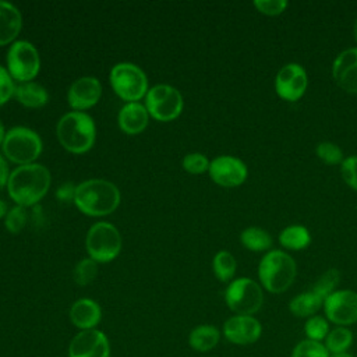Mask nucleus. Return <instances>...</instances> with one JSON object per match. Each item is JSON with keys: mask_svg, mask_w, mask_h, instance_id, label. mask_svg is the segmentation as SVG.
Listing matches in <instances>:
<instances>
[{"mask_svg": "<svg viewBox=\"0 0 357 357\" xmlns=\"http://www.w3.org/2000/svg\"><path fill=\"white\" fill-rule=\"evenodd\" d=\"M52 176L40 163H29L15 167L8 177L7 190L10 198L21 206L38 204L49 191Z\"/></svg>", "mask_w": 357, "mask_h": 357, "instance_id": "1", "label": "nucleus"}, {"mask_svg": "<svg viewBox=\"0 0 357 357\" xmlns=\"http://www.w3.org/2000/svg\"><path fill=\"white\" fill-rule=\"evenodd\" d=\"M120 191L116 184L105 178H89L77 185L74 204L88 216H106L120 205Z\"/></svg>", "mask_w": 357, "mask_h": 357, "instance_id": "2", "label": "nucleus"}, {"mask_svg": "<svg viewBox=\"0 0 357 357\" xmlns=\"http://www.w3.org/2000/svg\"><path fill=\"white\" fill-rule=\"evenodd\" d=\"M297 275L293 257L283 250H271L264 254L258 264V279L264 290L280 294L290 289Z\"/></svg>", "mask_w": 357, "mask_h": 357, "instance_id": "3", "label": "nucleus"}, {"mask_svg": "<svg viewBox=\"0 0 357 357\" xmlns=\"http://www.w3.org/2000/svg\"><path fill=\"white\" fill-rule=\"evenodd\" d=\"M56 135L66 151L85 153L95 144L96 127L89 114L84 112H68L59 120Z\"/></svg>", "mask_w": 357, "mask_h": 357, "instance_id": "4", "label": "nucleus"}, {"mask_svg": "<svg viewBox=\"0 0 357 357\" xmlns=\"http://www.w3.org/2000/svg\"><path fill=\"white\" fill-rule=\"evenodd\" d=\"M42 149L43 144L39 134L28 127L10 128L1 145L4 156L18 166L35 163Z\"/></svg>", "mask_w": 357, "mask_h": 357, "instance_id": "5", "label": "nucleus"}, {"mask_svg": "<svg viewBox=\"0 0 357 357\" xmlns=\"http://www.w3.org/2000/svg\"><path fill=\"white\" fill-rule=\"evenodd\" d=\"M225 301L236 315H254L264 304V289L251 278H237L227 284Z\"/></svg>", "mask_w": 357, "mask_h": 357, "instance_id": "6", "label": "nucleus"}, {"mask_svg": "<svg viewBox=\"0 0 357 357\" xmlns=\"http://www.w3.org/2000/svg\"><path fill=\"white\" fill-rule=\"evenodd\" d=\"M110 85L114 93L127 103L138 102L148 92V78L141 67L132 63H117L110 70Z\"/></svg>", "mask_w": 357, "mask_h": 357, "instance_id": "7", "label": "nucleus"}, {"mask_svg": "<svg viewBox=\"0 0 357 357\" xmlns=\"http://www.w3.org/2000/svg\"><path fill=\"white\" fill-rule=\"evenodd\" d=\"M86 252L95 262H110L121 250V236L117 227L109 222H96L85 237Z\"/></svg>", "mask_w": 357, "mask_h": 357, "instance_id": "8", "label": "nucleus"}, {"mask_svg": "<svg viewBox=\"0 0 357 357\" xmlns=\"http://www.w3.org/2000/svg\"><path fill=\"white\" fill-rule=\"evenodd\" d=\"M6 63L10 77L20 84L32 81L40 70L39 52L28 40H15L10 45Z\"/></svg>", "mask_w": 357, "mask_h": 357, "instance_id": "9", "label": "nucleus"}, {"mask_svg": "<svg viewBox=\"0 0 357 357\" xmlns=\"http://www.w3.org/2000/svg\"><path fill=\"white\" fill-rule=\"evenodd\" d=\"M184 100L178 89L169 84H158L148 89L145 107L151 117L158 121H172L183 112Z\"/></svg>", "mask_w": 357, "mask_h": 357, "instance_id": "10", "label": "nucleus"}, {"mask_svg": "<svg viewBox=\"0 0 357 357\" xmlns=\"http://www.w3.org/2000/svg\"><path fill=\"white\" fill-rule=\"evenodd\" d=\"M324 315L335 326L357 324V291L350 289L335 290L324 301Z\"/></svg>", "mask_w": 357, "mask_h": 357, "instance_id": "11", "label": "nucleus"}, {"mask_svg": "<svg viewBox=\"0 0 357 357\" xmlns=\"http://www.w3.org/2000/svg\"><path fill=\"white\" fill-rule=\"evenodd\" d=\"M276 95L286 102L300 100L308 86V75L298 63H287L275 75L273 81Z\"/></svg>", "mask_w": 357, "mask_h": 357, "instance_id": "12", "label": "nucleus"}, {"mask_svg": "<svg viewBox=\"0 0 357 357\" xmlns=\"http://www.w3.org/2000/svg\"><path fill=\"white\" fill-rule=\"evenodd\" d=\"M211 180L225 188H233L241 185L248 176L247 165L231 155H220L211 160L209 165Z\"/></svg>", "mask_w": 357, "mask_h": 357, "instance_id": "13", "label": "nucleus"}, {"mask_svg": "<svg viewBox=\"0 0 357 357\" xmlns=\"http://www.w3.org/2000/svg\"><path fill=\"white\" fill-rule=\"evenodd\" d=\"M227 342L237 346H248L259 340L262 325L254 315H231L222 328Z\"/></svg>", "mask_w": 357, "mask_h": 357, "instance_id": "14", "label": "nucleus"}, {"mask_svg": "<svg viewBox=\"0 0 357 357\" xmlns=\"http://www.w3.org/2000/svg\"><path fill=\"white\" fill-rule=\"evenodd\" d=\"M68 357H110L109 339L96 328L79 331L68 344Z\"/></svg>", "mask_w": 357, "mask_h": 357, "instance_id": "15", "label": "nucleus"}, {"mask_svg": "<svg viewBox=\"0 0 357 357\" xmlns=\"http://www.w3.org/2000/svg\"><path fill=\"white\" fill-rule=\"evenodd\" d=\"M102 95V84L98 78L86 75L77 78L67 91V102L74 112H84L95 106Z\"/></svg>", "mask_w": 357, "mask_h": 357, "instance_id": "16", "label": "nucleus"}, {"mask_svg": "<svg viewBox=\"0 0 357 357\" xmlns=\"http://www.w3.org/2000/svg\"><path fill=\"white\" fill-rule=\"evenodd\" d=\"M335 84L349 93H357V47L340 52L332 63Z\"/></svg>", "mask_w": 357, "mask_h": 357, "instance_id": "17", "label": "nucleus"}, {"mask_svg": "<svg viewBox=\"0 0 357 357\" xmlns=\"http://www.w3.org/2000/svg\"><path fill=\"white\" fill-rule=\"evenodd\" d=\"M117 123L123 132L137 135L146 128L149 123V113L145 105H141L139 102L126 103L119 112Z\"/></svg>", "mask_w": 357, "mask_h": 357, "instance_id": "18", "label": "nucleus"}, {"mask_svg": "<svg viewBox=\"0 0 357 357\" xmlns=\"http://www.w3.org/2000/svg\"><path fill=\"white\" fill-rule=\"evenodd\" d=\"M70 321L81 331L95 329L100 322L102 310L100 305L92 298H79L70 308Z\"/></svg>", "mask_w": 357, "mask_h": 357, "instance_id": "19", "label": "nucleus"}, {"mask_svg": "<svg viewBox=\"0 0 357 357\" xmlns=\"http://www.w3.org/2000/svg\"><path fill=\"white\" fill-rule=\"evenodd\" d=\"M22 28V17L20 10L8 3L0 0V46L13 45Z\"/></svg>", "mask_w": 357, "mask_h": 357, "instance_id": "20", "label": "nucleus"}, {"mask_svg": "<svg viewBox=\"0 0 357 357\" xmlns=\"http://www.w3.org/2000/svg\"><path fill=\"white\" fill-rule=\"evenodd\" d=\"M14 98L25 107L38 109L47 103L49 93L46 88L38 82H21L15 86Z\"/></svg>", "mask_w": 357, "mask_h": 357, "instance_id": "21", "label": "nucleus"}, {"mask_svg": "<svg viewBox=\"0 0 357 357\" xmlns=\"http://www.w3.org/2000/svg\"><path fill=\"white\" fill-rule=\"evenodd\" d=\"M220 340V331L215 325L202 324L195 326L188 335V344L198 353L211 351Z\"/></svg>", "mask_w": 357, "mask_h": 357, "instance_id": "22", "label": "nucleus"}, {"mask_svg": "<svg viewBox=\"0 0 357 357\" xmlns=\"http://www.w3.org/2000/svg\"><path fill=\"white\" fill-rule=\"evenodd\" d=\"M324 298L311 289L294 296L289 303V311L297 318H310L324 307Z\"/></svg>", "mask_w": 357, "mask_h": 357, "instance_id": "23", "label": "nucleus"}, {"mask_svg": "<svg viewBox=\"0 0 357 357\" xmlns=\"http://www.w3.org/2000/svg\"><path fill=\"white\" fill-rule=\"evenodd\" d=\"M279 243L284 250L301 251L311 244V233L303 225H289L279 233Z\"/></svg>", "mask_w": 357, "mask_h": 357, "instance_id": "24", "label": "nucleus"}, {"mask_svg": "<svg viewBox=\"0 0 357 357\" xmlns=\"http://www.w3.org/2000/svg\"><path fill=\"white\" fill-rule=\"evenodd\" d=\"M240 243L243 244L244 248L254 251V252H264V251H271L273 240L269 231H266L262 227L257 226H250L245 227L240 233Z\"/></svg>", "mask_w": 357, "mask_h": 357, "instance_id": "25", "label": "nucleus"}, {"mask_svg": "<svg viewBox=\"0 0 357 357\" xmlns=\"http://www.w3.org/2000/svg\"><path fill=\"white\" fill-rule=\"evenodd\" d=\"M354 340V335L350 328L347 326H335L329 331L328 336L324 340V344L326 350L331 354L349 351Z\"/></svg>", "mask_w": 357, "mask_h": 357, "instance_id": "26", "label": "nucleus"}, {"mask_svg": "<svg viewBox=\"0 0 357 357\" xmlns=\"http://www.w3.org/2000/svg\"><path fill=\"white\" fill-rule=\"evenodd\" d=\"M236 269H237V262L231 252L222 250L215 254L212 259V271L218 280L230 283L236 275Z\"/></svg>", "mask_w": 357, "mask_h": 357, "instance_id": "27", "label": "nucleus"}, {"mask_svg": "<svg viewBox=\"0 0 357 357\" xmlns=\"http://www.w3.org/2000/svg\"><path fill=\"white\" fill-rule=\"evenodd\" d=\"M329 321L325 318V315H312L305 319L304 324V333L305 339L314 340V342H321L324 343L325 337L328 336L331 326Z\"/></svg>", "mask_w": 357, "mask_h": 357, "instance_id": "28", "label": "nucleus"}, {"mask_svg": "<svg viewBox=\"0 0 357 357\" xmlns=\"http://www.w3.org/2000/svg\"><path fill=\"white\" fill-rule=\"evenodd\" d=\"M339 280H340V272L336 268H331L318 278V280L312 284L311 290L325 300L329 294H332L336 290Z\"/></svg>", "mask_w": 357, "mask_h": 357, "instance_id": "29", "label": "nucleus"}, {"mask_svg": "<svg viewBox=\"0 0 357 357\" xmlns=\"http://www.w3.org/2000/svg\"><path fill=\"white\" fill-rule=\"evenodd\" d=\"M315 153L321 162H324L325 165H329V166L342 165V162L344 160L343 151L340 149V146L337 144H335L332 141L318 142L315 146Z\"/></svg>", "mask_w": 357, "mask_h": 357, "instance_id": "30", "label": "nucleus"}, {"mask_svg": "<svg viewBox=\"0 0 357 357\" xmlns=\"http://www.w3.org/2000/svg\"><path fill=\"white\" fill-rule=\"evenodd\" d=\"M290 357H331V353L324 343L304 339L293 347Z\"/></svg>", "mask_w": 357, "mask_h": 357, "instance_id": "31", "label": "nucleus"}, {"mask_svg": "<svg viewBox=\"0 0 357 357\" xmlns=\"http://www.w3.org/2000/svg\"><path fill=\"white\" fill-rule=\"evenodd\" d=\"M98 275V262H95L91 258H84L81 259L73 271V278L74 282L79 286H86L89 284Z\"/></svg>", "mask_w": 357, "mask_h": 357, "instance_id": "32", "label": "nucleus"}, {"mask_svg": "<svg viewBox=\"0 0 357 357\" xmlns=\"http://www.w3.org/2000/svg\"><path fill=\"white\" fill-rule=\"evenodd\" d=\"M26 211L25 206L15 205L11 209H8L7 215L4 216V227L11 234H18L26 225Z\"/></svg>", "mask_w": 357, "mask_h": 357, "instance_id": "33", "label": "nucleus"}, {"mask_svg": "<svg viewBox=\"0 0 357 357\" xmlns=\"http://www.w3.org/2000/svg\"><path fill=\"white\" fill-rule=\"evenodd\" d=\"M209 165H211V160L204 153H199V152L187 153L181 162L183 169L191 174H201L208 172Z\"/></svg>", "mask_w": 357, "mask_h": 357, "instance_id": "34", "label": "nucleus"}, {"mask_svg": "<svg viewBox=\"0 0 357 357\" xmlns=\"http://www.w3.org/2000/svg\"><path fill=\"white\" fill-rule=\"evenodd\" d=\"M252 6L262 15L276 17L287 8L289 3L286 0H254Z\"/></svg>", "mask_w": 357, "mask_h": 357, "instance_id": "35", "label": "nucleus"}, {"mask_svg": "<svg viewBox=\"0 0 357 357\" xmlns=\"http://www.w3.org/2000/svg\"><path fill=\"white\" fill-rule=\"evenodd\" d=\"M340 174L343 181L353 191H357V155H350L344 158L340 165Z\"/></svg>", "mask_w": 357, "mask_h": 357, "instance_id": "36", "label": "nucleus"}, {"mask_svg": "<svg viewBox=\"0 0 357 357\" xmlns=\"http://www.w3.org/2000/svg\"><path fill=\"white\" fill-rule=\"evenodd\" d=\"M14 79L10 77L7 68L0 66V107L14 96Z\"/></svg>", "mask_w": 357, "mask_h": 357, "instance_id": "37", "label": "nucleus"}, {"mask_svg": "<svg viewBox=\"0 0 357 357\" xmlns=\"http://www.w3.org/2000/svg\"><path fill=\"white\" fill-rule=\"evenodd\" d=\"M75 190L77 185H74L73 183H64L61 184L57 191H56V198L60 202H74V197H75Z\"/></svg>", "mask_w": 357, "mask_h": 357, "instance_id": "38", "label": "nucleus"}, {"mask_svg": "<svg viewBox=\"0 0 357 357\" xmlns=\"http://www.w3.org/2000/svg\"><path fill=\"white\" fill-rule=\"evenodd\" d=\"M8 177H10V173H8L7 162H6V159L0 155V190H1L4 185H7Z\"/></svg>", "mask_w": 357, "mask_h": 357, "instance_id": "39", "label": "nucleus"}, {"mask_svg": "<svg viewBox=\"0 0 357 357\" xmlns=\"http://www.w3.org/2000/svg\"><path fill=\"white\" fill-rule=\"evenodd\" d=\"M7 212H8V209H7L6 202H4L3 199H0V219H1V218H4V216L7 215Z\"/></svg>", "mask_w": 357, "mask_h": 357, "instance_id": "40", "label": "nucleus"}, {"mask_svg": "<svg viewBox=\"0 0 357 357\" xmlns=\"http://www.w3.org/2000/svg\"><path fill=\"white\" fill-rule=\"evenodd\" d=\"M6 130H4V126H3V123L0 121V146L3 145V141H4V138H6Z\"/></svg>", "mask_w": 357, "mask_h": 357, "instance_id": "41", "label": "nucleus"}, {"mask_svg": "<svg viewBox=\"0 0 357 357\" xmlns=\"http://www.w3.org/2000/svg\"><path fill=\"white\" fill-rule=\"evenodd\" d=\"M331 357H356L354 354H351L350 351H343V353H336V354H331Z\"/></svg>", "mask_w": 357, "mask_h": 357, "instance_id": "42", "label": "nucleus"}, {"mask_svg": "<svg viewBox=\"0 0 357 357\" xmlns=\"http://www.w3.org/2000/svg\"><path fill=\"white\" fill-rule=\"evenodd\" d=\"M353 35H354V40L357 42V18L354 21V26H353Z\"/></svg>", "mask_w": 357, "mask_h": 357, "instance_id": "43", "label": "nucleus"}]
</instances>
